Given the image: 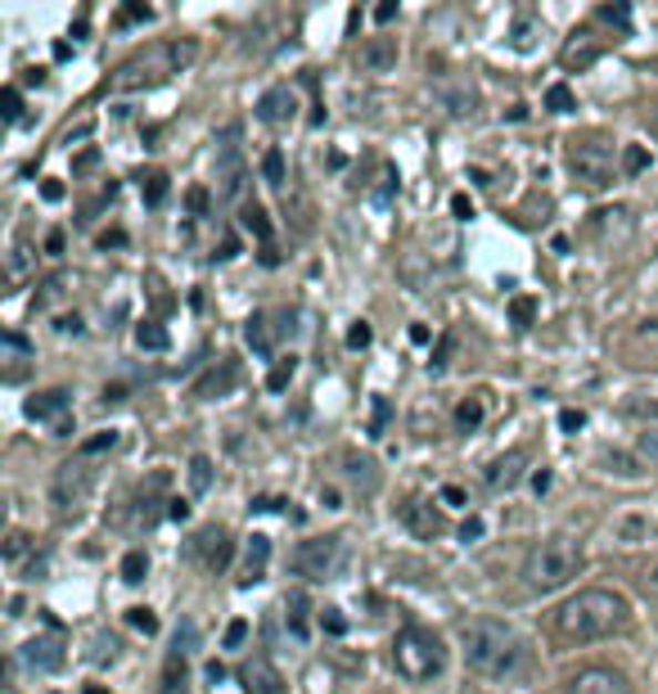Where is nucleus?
Masks as SVG:
<instances>
[{"label": "nucleus", "mask_w": 658, "mask_h": 694, "mask_svg": "<svg viewBox=\"0 0 658 694\" xmlns=\"http://www.w3.org/2000/svg\"><path fill=\"white\" fill-rule=\"evenodd\" d=\"M627 618H631V609H627V600H623L618 591L586 586V591H577L573 600L559 604L555 627H559L564 641L586 645V641H605V636L623 632V627H627Z\"/></svg>", "instance_id": "nucleus-1"}, {"label": "nucleus", "mask_w": 658, "mask_h": 694, "mask_svg": "<svg viewBox=\"0 0 658 694\" xmlns=\"http://www.w3.org/2000/svg\"><path fill=\"white\" fill-rule=\"evenodd\" d=\"M460 641H465V663L492 681L523 676V667H528V645H523V636L514 627H505V622L479 618L460 632Z\"/></svg>", "instance_id": "nucleus-2"}, {"label": "nucleus", "mask_w": 658, "mask_h": 694, "mask_svg": "<svg viewBox=\"0 0 658 694\" xmlns=\"http://www.w3.org/2000/svg\"><path fill=\"white\" fill-rule=\"evenodd\" d=\"M582 573V541L568 532H551L528 550V564H523V582L537 595H551L559 586H568Z\"/></svg>", "instance_id": "nucleus-3"}, {"label": "nucleus", "mask_w": 658, "mask_h": 694, "mask_svg": "<svg viewBox=\"0 0 658 694\" xmlns=\"http://www.w3.org/2000/svg\"><path fill=\"white\" fill-rule=\"evenodd\" d=\"M194 59V41H176V45H158L150 54H136L126 59L117 73H113V86L117 91H145V86H158L167 82L172 73H181V63Z\"/></svg>", "instance_id": "nucleus-4"}, {"label": "nucleus", "mask_w": 658, "mask_h": 694, "mask_svg": "<svg viewBox=\"0 0 658 694\" xmlns=\"http://www.w3.org/2000/svg\"><path fill=\"white\" fill-rule=\"evenodd\" d=\"M392 663H398V672L407 681H433L446 667V650L429 627H415L411 622V627H402L398 641H392Z\"/></svg>", "instance_id": "nucleus-5"}, {"label": "nucleus", "mask_w": 658, "mask_h": 694, "mask_svg": "<svg viewBox=\"0 0 658 694\" xmlns=\"http://www.w3.org/2000/svg\"><path fill=\"white\" fill-rule=\"evenodd\" d=\"M348 560V541L343 537H316V541H302L294 550V573L298 578H311V582H325L335 578Z\"/></svg>", "instance_id": "nucleus-6"}, {"label": "nucleus", "mask_w": 658, "mask_h": 694, "mask_svg": "<svg viewBox=\"0 0 658 694\" xmlns=\"http://www.w3.org/2000/svg\"><path fill=\"white\" fill-rule=\"evenodd\" d=\"M91 488H95V469H91L86 456H78V460H69V465H59V473H54V482H50V501H54L59 514H69V510L86 506Z\"/></svg>", "instance_id": "nucleus-7"}, {"label": "nucleus", "mask_w": 658, "mask_h": 694, "mask_svg": "<svg viewBox=\"0 0 658 694\" xmlns=\"http://www.w3.org/2000/svg\"><path fill=\"white\" fill-rule=\"evenodd\" d=\"M568 163L577 172V181H586L590 190H605L614 181V150L600 145V141H586V145H573L568 150Z\"/></svg>", "instance_id": "nucleus-8"}, {"label": "nucleus", "mask_w": 658, "mask_h": 694, "mask_svg": "<svg viewBox=\"0 0 658 694\" xmlns=\"http://www.w3.org/2000/svg\"><path fill=\"white\" fill-rule=\"evenodd\" d=\"M568 694H631V685L614 667H586V672L573 676Z\"/></svg>", "instance_id": "nucleus-9"}, {"label": "nucleus", "mask_w": 658, "mask_h": 694, "mask_svg": "<svg viewBox=\"0 0 658 694\" xmlns=\"http://www.w3.org/2000/svg\"><path fill=\"white\" fill-rule=\"evenodd\" d=\"M244 694H289V685H285V676L267 663V659H253V663H244Z\"/></svg>", "instance_id": "nucleus-10"}, {"label": "nucleus", "mask_w": 658, "mask_h": 694, "mask_svg": "<svg viewBox=\"0 0 658 694\" xmlns=\"http://www.w3.org/2000/svg\"><path fill=\"white\" fill-rule=\"evenodd\" d=\"M523 465H528V460H523V451H505V456H496V460L483 469L487 488H492V492H510L514 482L523 478Z\"/></svg>", "instance_id": "nucleus-11"}, {"label": "nucleus", "mask_w": 658, "mask_h": 694, "mask_svg": "<svg viewBox=\"0 0 658 694\" xmlns=\"http://www.w3.org/2000/svg\"><path fill=\"white\" fill-rule=\"evenodd\" d=\"M194 550L204 554V564H208L213 573H222V569L230 564V537H226L222 528H208V532H199V537H194Z\"/></svg>", "instance_id": "nucleus-12"}, {"label": "nucleus", "mask_w": 658, "mask_h": 694, "mask_svg": "<svg viewBox=\"0 0 658 694\" xmlns=\"http://www.w3.org/2000/svg\"><path fill=\"white\" fill-rule=\"evenodd\" d=\"M361 63L370 73H388V68H398V37H370L361 45Z\"/></svg>", "instance_id": "nucleus-13"}, {"label": "nucleus", "mask_w": 658, "mask_h": 694, "mask_svg": "<svg viewBox=\"0 0 658 694\" xmlns=\"http://www.w3.org/2000/svg\"><path fill=\"white\" fill-rule=\"evenodd\" d=\"M23 663H28L32 672H54V667H63V645L50 641V636L28 641V645H23Z\"/></svg>", "instance_id": "nucleus-14"}, {"label": "nucleus", "mask_w": 658, "mask_h": 694, "mask_svg": "<svg viewBox=\"0 0 658 694\" xmlns=\"http://www.w3.org/2000/svg\"><path fill=\"white\" fill-rule=\"evenodd\" d=\"M257 118L267 122V126H276V122H285V118H294V91H289V86L267 91V95L257 100Z\"/></svg>", "instance_id": "nucleus-15"}, {"label": "nucleus", "mask_w": 658, "mask_h": 694, "mask_svg": "<svg viewBox=\"0 0 658 694\" xmlns=\"http://www.w3.org/2000/svg\"><path fill=\"white\" fill-rule=\"evenodd\" d=\"M402 519H407V528H411V532H420V537H438V532L446 528V523H442V514H438L429 501H407Z\"/></svg>", "instance_id": "nucleus-16"}, {"label": "nucleus", "mask_w": 658, "mask_h": 694, "mask_svg": "<svg viewBox=\"0 0 658 694\" xmlns=\"http://www.w3.org/2000/svg\"><path fill=\"white\" fill-rule=\"evenodd\" d=\"M267 560H271V537H253L248 541V554H244V586H253V582H261V573H267Z\"/></svg>", "instance_id": "nucleus-17"}, {"label": "nucleus", "mask_w": 658, "mask_h": 694, "mask_svg": "<svg viewBox=\"0 0 658 694\" xmlns=\"http://www.w3.org/2000/svg\"><path fill=\"white\" fill-rule=\"evenodd\" d=\"M63 410H69V392H63V388L37 392V397L28 401V415H32V420H54V415H63Z\"/></svg>", "instance_id": "nucleus-18"}, {"label": "nucleus", "mask_w": 658, "mask_h": 694, "mask_svg": "<svg viewBox=\"0 0 658 694\" xmlns=\"http://www.w3.org/2000/svg\"><path fill=\"white\" fill-rule=\"evenodd\" d=\"M285 622H289L294 641H307V636H311V627H307V595H302V591H294V595L285 600Z\"/></svg>", "instance_id": "nucleus-19"}, {"label": "nucleus", "mask_w": 658, "mask_h": 694, "mask_svg": "<svg viewBox=\"0 0 658 694\" xmlns=\"http://www.w3.org/2000/svg\"><path fill=\"white\" fill-rule=\"evenodd\" d=\"M294 375H298V357L289 353V357H280V361L271 366V375H267V388H271V392H285V388L294 384Z\"/></svg>", "instance_id": "nucleus-20"}, {"label": "nucleus", "mask_w": 658, "mask_h": 694, "mask_svg": "<svg viewBox=\"0 0 658 694\" xmlns=\"http://www.w3.org/2000/svg\"><path fill=\"white\" fill-rule=\"evenodd\" d=\"M239 226H244L248 235H257V239H267V235H271V222H267V213H261L257 203H248L244 213H239Z\"/></svg>", "instance_id": "nucleus-21"}, {"label": "nucleus", "mask_w": 658, "mask_h": 694, "mask_svg": "<svg viewBox=\"0 0 658 694\" xmlns=\"http://www.w3.org/2000/svg\"><path fill=\"white\" fill-rule=\"evenodd\" d=\"M136 343L145 347V353H167V343H172V338H167L163 325H150V320H145V325L136 329Z\"/></svg>", "instance_id": "nucleus-22"}, {"label": "nucleus", "mask_w": 658, "mask_h": 694, "mask_svg": "<svg viewBox=\"0 0 658 694\" xmlns=\"http://www.w3.org/2000/svg\"><path fill=\"white\" fill-rule=\"evenodd\" d=\"M248 343H253V353H261V357H267L271 353V329H267V316H253L248 320Z\"/></svg>", "instance_id": "nucleus-23"}, {"label": "nucleus", "mask_w": 658, "mask_h": 694, "mask_svg": "<svg viewBox=\"0 0 658 694\" xmlns=\"http://www.w3.org/2000/svg\"><path fill=\"white\" fill-rule=\"evenodd\" d=\"M189 488L194 492H208L213 488V460L208 456H194L189 460Z\"/></svg>", "instance_id": "nucleus-24"}, {"label": "nucleus", "mask_w": 658, "mask_h": 694, "mask_svg": "<svg viewBox=\"0 0 658 694\" xmlns=\"http://www.w3.org/2000/svg\"><path fill=\"white\" fill-rule=\"evenodd\" d=\"M455 425H460V429H479V425H483V401H479V397L460 401V406H455Z\"/></svg>", "instance_id": "nucleus-25"}, {"label": "nucleus", "mask_w": 658, "mask_h": 694, "mask_svg": "<svg viewBox=\"0 0 658 694\" xmlns=\"http://www.w3.org/2000/svg\"><path fill=\"white\" fill-rule=\"evenodd\" d=\"M145 573H150V560H145L141 550H131L126 560H122V582H131V586H136V582H145Z\"/></svg>", "instance_id": "nucleus-26"}, {"label": "nucleus", "mask_w": 658, "mask_h": 694, "mask_svg": "<svg viewBox=\"0 0 658 694\" xmlns=\"http://www.w3.org/2000/svg\"><path fill=\"white\" fill-rule=\"evenodd\" d=\"M261 176H267V185H285V154L280 150H267V159H261Z\"/></svg>", "instance_id": "nucleus-27"}, {"label": "nucleus", "mask_w": 658, "mask_h": 694, "mask_svg": "<svg viewBox=\"0 0 658 694\" xmlns=\"http://www.w3.org/2000/svg\"><path fill=\"white\" fill-rule=\"evenodd\" d=\"M546 109H551V113H573V109H577V100H573V91L559 82V86H551V91H546Z\"/></svg>", "instance_id": "nucleus-28"}, {"label": "nucleus", "mask_w": 658, "mask_h": 694, "mask_svg": "<svg viewBox=\"0 0 658 694\" xmlns=\"http://www.w3.org/2000/svg\"><path fill=\"white\" fill-rule=\"evenodd\" d=\"M645 167H649V150H645V145H627V150H623V172H627V176H640Z\"/></svg>", "instance_id": "nucleus-29"}, {"label": "nucleus", "mask_w": 658, "mask_h": 694, "mask_svg": "<svg viewBox=\"0 0 658 694\" xmlns=\"http://www.w3.org/2000/svg\"><path fill=\"white\" fill-rule=\"evenodd\" d=\"M230 384H235V366H222V375H208V379L199 384V397H213V392L222 397Z\"/></svg>", "instance_id": "nucleus-30"}, {"label": "nucleus", "mask_w": 658, "mask_h": 694, "mask_svg": "<svg viewBox=\"0 0 658 694\" xmlns=\"http://www.w3.org/2000/svg\"><path fill=\"white\" fill-rule=\"evenodd\" d=\"M0 104H6V109H0V113H6V122H19V118H23V95H19V86L0 91Z\"/></svg>", "instance_id": "nucleus-31"}, {"label": "nucleus", "mask_w": 658, "mask_h": 694, "mask_svg": "<svg viewBox=\"0 0 658 694\" xmlns=\"http://www.w3.org/2000/svg\"><path fill=\"white\" fill-rule=\"evenodd\" d=\"M510 316H514L518 329H528L533 316H537V303H533V298H514V303H510Z\"/></svg>", "instance_id": "nucleus-32"}, {"label": "nucleus", "mask_w": 658, "mask_h": 694, "mask_svg": "<svg viewBox=\"0 0 658 694\" xmlns=\"http://www.w3.org/2000/svg\"><path fill=\"white\" fill-rule=\"evenodd\" d=\"M126 622H131L136 632H145V636H154V632H158V618H154L150 609H126Z\"/></svg>", "instance_id": "nucleus-33"}, {"label": "nucleus", "mask_w": 658, "mask_h": 694, "mask_svg": "<svg viewBox=\"0 0 658 694\" xmlns=\"http://www.w3.org/2000/svg\"><path fill=\"white\" fill-rule=\"evenodd\" d=\"M640 591L658 600V554H649V560L640 564Z\"/></svg>", "instance_id": "nucleus-34"}, {"label": "nucleus", "mask_w": 658, "mask_h": 694, "mask_svg": "<svg viewBox=\"0 0 658 694\" xmlns=\"http://www.w3.org/2000/svg\"><path fill=\"white\" fill-rule=\"evenodd\" d=\"M113 447H117V433L109 429V433H95L91 442H82V456L91 460V456H100V451H113Z\"/></svg>", "instance_id": "nucleus-35"}, {"label": "nucleus", "mask_w": 658, "mask_h": 694, "mask_svg": "<svg viewBox=\"0 0 658 694\" xmlns=\"http://www.w3.org/2000/svg\"><path fill=\"white\" fill-rule=\"evenodd\" d=\"M163 198H167V176L163 172L145 176V203H163Z\"/></svg>", "instance_id": "nucleus-36"}, {"label": "nucleus", "mask_w": 658, "mask_h": 694, "mask_svg": "<svg viewBox=\"0 0 658 694\" xmlns=\"http://www.w3.org/2000/svg\"><path fill=\"white\" fill-rule=\"evenodd\" d=\"M636 451H640L645 460H654V465H658V429H645V433L636 438Z\"/></svg>", "instance_id": "nucleus-37"}, {"label": "nucleus", "mask_w": 658, "mask_h": 694, "mask_svg": "<svg viewBox=\"0 0 658 694\" xmlns=\"http://www.w3.org/2000/svg\"><path fill=\"white\" fill-rule=\"evenodd\" d=\"M320 622H325V632H329V636H343V632H348V618H343L339 609H325Z\"/></svg>", "instance_id": "nucleus-38"}, {"label": "nucleus", "mask_w": 658, "mask_h": 694, "mask_svg": "<svg viewBox=\"0 0 658 694\" xmlns=\"http://www.w3.org/2000/svg\"><path fill=\"white\" fill-rule=\"evenodd\" d=\"M388 401L383 397H374V420H370V438H383V429H388Z\"/></svg>", "instance_id": "nucleus-39"}, {"label": "nucleus", "mask_w": 658, "mask_h": 694, "mask_svg": "<svg viewBox=\"0 0 658 694\" xmlns=\"http://www.w3.org/2000/svg\"><path fill=\"white\" fill-rule=\"evenodd\" d=\"M28 545H32V537H28V532H19V528H14V532H10V537H6V560H19V554H23V550H28Z\"/></svg>", "instance_id": "nucleus-40"}, {"label": "nucleus", "mask_w": 658, "mask_h": 694, "mask_svg": "<svg viewBox=\"0 0 658 694\" xmlns=\"http://www.w3.org/2000/svg\"><path fill=\"white\" fill-rule=\"evenodd\" d=\"M348 473L361 482L366 478V488H374V465L370 460H357V456H348Z\"/></svg>", "instance_id": "nucleus-41"}, {"label": "nucleus", "mask_w": 658, "mask_h": 694, "mask_svg": "<svg viewBox=\"0 0 658 694\" xmlns=\"http://www.w3.org/2000/svg\"><path fill=\"white\" fill-rule=\"evenodd\" d=\"M244 641H248V622H244V618H235L230 627H226V650H239Z\"/></svg>", "instance_id": "nucleus-42"}, {"label": "nucleus", "mask_w": 658, "mask_h": 694, "mask_svg": "<svg viewBox=\"0 0 658 694\" xmlns=\"http://www.w3.org/2000/svg\"><path fill=\"white\" fill-rule=\"evenodd\" d=\"M185 203H189V213H194V217H204V213H208V190H204V185H194V190L185 194Z\"/></svg>", "instance_id": "nucleus-43"}, {"label": "nucleus", "mask_w": 658, "mask_h": 694, "mask_svg": "<svg viewBox=\"0 0 658 694\" xmlns=\"http://www.w3.org/2000/svg\"><path fill=\"white\" fill-rule=\"evenodd\" d=\"M150 19H154L150 6H126V10L117 14V23H150Z\"/></svg>", "instance_id": "nucleus-44"}, {"label": "nucleus", "mask_w": 658, "mask_h": 694, "mask_svg": "<svg viewBox=\"0 0 658 694\" xmlns=\"http://www.w3.org/2000/svg\"><path fill=\"white\" fill-rule=\"evenodd\" d=\"M483 532H487V523H483V519H479V514H470V519H465V523H460V541H479V537H483Z\"/></svg>", "instance_id": "nucleus-45"}, {"label": "nucleus", "mask_w": 658, "mask_h": 694, "mask_svg": "<svg viewBox=\"0 0 658 694\" xmlns=\"http://www.w3.org/2000/svg\"><path fill=\"white\" fill-rule=\"evenodd\" d=\"M618 532H623L627 541H636V537H649V523H645V519H623Z\"/></svg>", "instance_id": "nucleus-46"}, {"label": "nucleus", "mask_w": 658, "mask_h": 694, "mask_svg": "<svg viewBox=\"0 0 658 694\" xmlns=\"http://www.w3.org/2000/svg\"><path fill=\"white\" fill-rule=\"evenodd\" d=\"M582 425H586V415H582V410H559V429H564V433H577Z\"/></svg>", "instance_id": "nucleus-47"}, {"label": "nucleus", "mask_w": 658, "mask_h": 694, "mask_svg": "<svg viewBox=\"0 0 658 694\" xmlns=\"http://www.w3.org/2000/svg\"><path fill=\"white\" fill-rule=\"evenodd\" d=\"M370 343V325L366 320H357L352 329H348V347H366Z\"/></svg>", "instance_id": "nucleus-48"}, {"label": "nucleus", "mask_w": 658, "mask_h": 694, "mask_svg": "<svg viewBox=\"0 0 658 694\" xmlns=\"http://www.w3.org/2000/svg\"><path fill=\"white\" fill-rule=\"evenodd\" d=\"M451 213H455L460 222H470V217H474V203H470L465 194H455V198H451Z\"/></svg>", "instance_id": "nucleus-49"}, {"label": "nucleus", "mask_w": 658, "mask_h": 694, "mask_svg": "<svg viewBox=\"0 0 658 694\" xmlns=\"http://www.w3.org/2000/svg\"><path fill=\"white\" fill-rule=\"evenodd\" d=\"M63 244H69V239H63V231H50V235H45V253H50V257H59Z\"/></svg>", "instance_id": "nucleus-50"}, {"label": "nucleus", "mask_w": 658, "mask_h": 694, "mask_svg": "<svg viewBox=\"0 0 658 694\" xmlns=\"http://www.w3.org/2000/svg\"><path fill=\"white\" fill-rule=\"evenodd\" d=\"M631 415H640V420H658V401H636Z\"/></svg>", "instance_id": "nucleus-51"}, {"label": "nucleus", "mask_w": 658, "mask_h": 694, "mask_svg": "<svg viewBox=\"0 0 658 694\" xmlns=\"http://www.w3.org/2000/svg\"><path fill=\"white\" fill-rule=\"evenodd\" d=\"M392 19H398V6H392V0H383V6L374 10V23H392Z\"/></svg>", "instance_id": "nucleus-52"}, {"label": "nucleus", "mask_w": 658, "mask_h": 694, "mask_svg": "<svg viewBox=\"0 0 658 694\" xmlns=\"http://www.w3.org/2000/svg\"><path fill=\"white\" fill-rule=\"evenodd\" d=\"M54 329H59V334H82V320H78V316H59Z\"/></svg>", "instance_id": "nucleus-53"}, {"label": "nucleus", "mask_w": 658, "mask_h": 694, "mask_svg": "<svg viewBox=\"0 0 658 694\" xmlns=\"http://www.w3.org/2000/svg\"><path fill=\"white\" fill-rule=\"evenodd\" d=\"M41 198H45V203H59V198H63V185H59V181H45V185H41Z\"/></svg>", "instance_id": "nucleus-54"}, {"label": "nucleus", "mask_w": 658, "mask_h": 694, "mask_svg": "<svg viewBox=\"0 0 658 694\" xmlns=\"http://www.w3.org/2000/svg\"><path fill=\"white\" fill-rule=\"evenodd\" d=\"M600 19H609V23H627V10H623V6H605Z\"/></svg>", "instance_id": "nucleus-55"}, {"label": "nucleus", "mask_w": 658, "mask_h": 694, "mask_svg": "<svg viewBox=\"0 0 658 694\" xmlns=\"http://www.w3.org/2000/svg\"><path fill=\"white\" fill-rule=\"evenodd\" d=\"M609 465H618V473H623V478H636V473H640V469H636V465H631L627 456H614Z\"/></svg>", "instance_id": "nucleus-56"}, {"label": "nucleus", "mask_w": 658, "mask_h": 694, "mask_svg": "<svg viewBox=\"0 0 658 694\" xmlns=\"http://www.w3.org/2000/svg\"><path fill=\"white\" fill-rule=\"evenodd\" d=\"M235 253H239V239H235V235H226V244H222V253H217V257H222V262H230Z\"/></svg>", "instance_id": "nucleus-57"}, {"label": "nucleus", "mask_w": 658, "mask_h": 694, "mask_svg": "<svg viewBox=\"0 0 658 694\" xmlns=\"http://www.w3.org/2000/svg\"><path fill=\"white\" fill-rule=\"evenodd\" d=\"M442 501L446 506H465V492H460V488H442Z\"/></svg>", "instance_id": "nucleus-58"}, {"label": "nucleus", "mask_w": 658, "mask_h": 694, "mask_svg": "<svg viewBox=\"0 0 658 694\" xmlns=\"http://www.w3.org/2000/svg\"><path fill=\"white\" fill-rule=\"evenodd\" d=\"M546 488H551V473H546V469H542V473H533V492H537V497H542V492H546Z\"/></svg>", "instance_id": "nucleus-59"}, {"label": "nucleus", "mask_w": 658, "mask_h": 694, "mask_svg": "<svg viewBox=\"0 0 658 694\" xmlns=\"http://www.w3.org/2000/svg\"><path fill=\"white\" fill-rule=\"evenodd\" d=\"M167 514H172L176 523H185V519H189V506H185V501H172V510H167Z\"/></svg>", "instance_id": "nucleus-60"}, {"label": "nucleus", "mask_w": 658, "mask_h": 694, "mask_svg": "<svg viewBox=\"0 0 658 694\" xmlns=\"http://www.w3.org/2000/svg\"><path fill=\"white\" fill-rule=\"evenodd\" d=\"M320 501H325V510H339V492H335V488H325Z\"/></svg>", "instance_id": "nucleus-61"}, {"label": "nucleus", "mask_w": 658, "mask_h": 694, "mask_svg": "<svg viewBox=\"0 0 658 694\" xmlns=\"http://www.w3.org/2000/svg\"><path fill=\"white\" fill-rule=\"evenodd\" d=\"M95 159H100V154H95V150H86V154H82L73 167H78V172H86V167H95Z\"/></svg>", "instance_id": "nucleus-62"}, {"label": "nucleus", "mask_w": 658, "mask_h": 694, "mask_svg": "<svg viewBox=\"0 0 658 694\" xmlns=\"http://www.w3.org/2000/svg\"><path fill=\"white\" fill-rule=\"evenodd\" d=\"M109 244L117 248V244H126V235H122V231H113V235H100V248H109Z\"/></svg>", "instance_id": "nucleus-63"}, {"label": "nucleus", "mask_w": 658, "mask_h": 694, "mask_svg": "<svg viewBox=\"0 0 658 694\" xmlns=\"http://www.w3.org/2000/svg\"><path fill=\"white\" fill-rule=\"evenodd\" d=\"M222 676H226V667H222V663H208V681H213V685H217V681H222Z\"/></svg>", "instance_id": "nucleus-64"}]
</instances>
